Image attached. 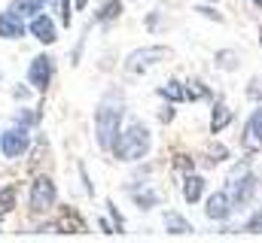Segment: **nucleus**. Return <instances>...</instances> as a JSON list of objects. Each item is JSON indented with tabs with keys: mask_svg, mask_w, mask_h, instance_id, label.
Wrapping results in <instances>:
<instances>
[{
	"mask_svg": "<svg viewBox=\"0 0 262 243\" xmlns=\"http://www.w3.org/2000/svg\"><path fill=\"white\" fill-rule=\"evenodd\" d=\"M122 98L116 91H107L95 110V140H98V149L110 152L113 143H116V134H119V121H122Z\"/></svg>",
	"mask_w": 262,
	"mask_h": 243,
	"instance_id": "f257e3e1",
	"label": "nucleus"
},
{
	"mask_svg": "<svg viewBox=\"0 0 262 243\" xmlns=\"http://www.w3.org/2000/svg\"><path fill=\"white\" fill-rule=\"evenodd\" d=\"M149 146H152V134L143 121H131L125 128H119L116 134V143H113V155L119 161H137L143 155H149Z\"/></svg>",
	"mask_w": 262,
	"mask_h": 243,
	"instance_id": "f03ea898",
	"label": "nucleus"
},
{
	"mask_svg": "<svg viewBox=\"0 0 262 243\" xmlns=\"http://www.w3.org/2000/svg\"><path fill=\"white\" fill-rule=\"evenodd\" d=\"M226 191L232 195L235 207H247V201H253V195H256V177H253L250 164H235V171L229 174Z\"/></svg>",
	"mask_w": 262,
	"mask_h": 243,
	"instance_id": "7ed1b4c3",
	"label": "nucleus"
},
{
	"mask_svg": "<svg viewBox=\"0 0 262 243\" xmlns=\"http://www.w3.org/2000/svg\"><path fill=\"white\" fill-rule=\"evenodd\" d=\"M171 58V49L168 46H146V49H134L128 58H125V73H128V79H137V76H143L152 64H159V61Z\"/></svg>",
	"mask_w": 262,
	"mask_h": 243,
	"instance_id": "20e7f679",
	"label": "nucleus"
},
{
	"mask_svg": "<svg viewBox=\"0 0 262 243\" xmlns=\"http://www.w3.org/2000/svg\"><path fill=\"white\" fill-rule=\"evenodd\" d=\"M55 198H58L55 182L49 180V177H37L34 185H31V195H28V207H31L34 213H46V210H52Z\"/></svg>",
	"mask_w": 262,
	"mask_h": 243,
	"instance_id": "39448f33",
	"label": "nucleus"
},
{
	"mask_svg": "<svg viewBox=\"0 0 262 243\" xmlns=\"http://www.w3.org/2000/svg\"><path fill=\"white\" fill-rule=\"evenodd\" d=\"M241 146H244L247 155H256L262 149V107L250 113V119H247L244 131H241Z\"/></svg>",
	"mask_w": 262,
	"mask_h": 243,
	"instance_id": "423d86ee",
	"label": "nucleus"
},
{
	"mask_svg": "<svg viewBox=\"0 0 262 243\" xmlns=\"http://www.w3.org/2000/svg\"><path fill=\"white\" fill-rule=\"evenodd\" d=\"M28 146H31V140H28V131H25V128H9V131L0 134V149H3L6 158H18V155H25Z\"/></svg>",
	"mask_w": 262,
	"mask_h": 243,
	"instance_id": "0eeeda50",
	"label": "nucleus"
},
{
	"mask_svg": "<svg viewBox=\"0 0 262 243\" xmlns=\"http://www.w3.org/2000/svg\"><path fill=\"white\" fill-rule=\"evenodd\" d=\"M232 210H235V201H232V195H229L226 188L213 191V195L207 198V204H204V213H207V219H213V222H226V219L232 216Z\"/></svg>",
	"mask_w": 262,
	"mask_h": 243,
	"instance_id": "6e6552de",
	"label": "nucleus"
},
{
	"mask_svg": "<svg viewBox=\"0 0 262 243\" xmlns=\"http://www.w3.org/2000/svg\"><path fill=\"white\" fill-rule=\"evenodd\" d=\"M28 82L37 88V91H46L49 82H52V58L49 55H37L28 67Z\"/></svg>",
	"mask_w": 262,
	"mask_h": 243,
	"instance_id": "1a4fd4ad",
	"label": "nucleus"
},
{
	"mask_svg": "<svg viewBox=\"0 0 262 243\" xmlns=\"http://www.w3.org/2000/svg\"><path fill=\"white\" fill-rule=\"evenodd\" d=\"M28 28H31V34H34V37H37L40 43H46V46L58 40V31H55V21H52L49 15H40V12H37V15L31 18V25H28Z\"/></svg>",
	"mask_w": 262,
	"mask_h": 243,
	"instance_id": "9d476101",
	"label": "nucleus"
},
{
	"mask_svg": "<svg viewBox=\"0 0 262 243\" xmlns=\"http://www.w3.org/2000/svg\"><path fill=\"white\" fill-rule=\"evenodd\" d=\"M25 15H18L15 9H6V12H0V37H6V40H15V37H21L25 34Z\"/></svg>",
	"mask_w": 262,
	"mask_h": 243,
	"instance_id": "9b49d317",
	"label": "nucleus"
},
{
	"mask_svg": "<svg viewBox=\"0 0 262 243\" xmlns=\"http://www.w3.org/2000/svg\"><path fill=\"white\" fill-rule=\"evenodd\" d=\"M201 195H204V177L186 174V177H183V201H186V204H198Z\"/></svg>",
	"mask_w": 262,
	"mask_h": 243,
	"instance_id": "f8f14e48",
	"label": "nucleus"
},
{
	"mask_svg": "<svg viewBox=\"0 0 262 243\" xmlns=\"http://www.w3.org/2000/svg\"><path fill=\"white\" fill-rule=\"evenodd\" d=\"M229 121H232V107H226L223 101H216L213 104V116H210V131L220 134L223 128H229Z\"/></svg>",
	"mask_w": 262,
	"mask_h": 243,
	"instance_id": "ddd939ff",
	"label": "nucleus"
},
{
	"mask_svg": "<svg viewBox=\"0 0 262 243\" xmlns=\"http://www.w3.org/2000/svg\"><path fill=\"white\" fill-rule=\"evenodd\" d=\"M119 15H122V3H119V0H110V3H104V6L98 9L95 21H98V25H107V21L119 18Z\"/></svg>",
	"mask_w": 262,
	"mask_h": 243,
	"instance_id": "4468645a",
	"label": "nucleus"
},
{
	"mask_svg": "<svg viewBox=\"0 0 262 243\" xmlns=\"http://www.w3.org/2000/svg\"><path fill=\"white\" fill-rule=\"evenodd\" d=\"M159 94H162L165 101H189V91H186V85H183V82H174V79H171V82H168V85H165Z\"/></svg>",
	"mask_w": 262,
	"mask_h": 243,
	"instance_id": "2eb2a0df",
	"label": "nucleus"
},
{
	"mask_svg": "<svg viewBox=\"0 0 262 243\" xmlns=\"http://www.w3.org/2000/svg\"><path fill=\"white\" fill-rule=\"evenodd\" d=\"M165 228H168V231H177V234H189V231H192V225H189L180 213H165Z\"/></svg>",
	"mask_w": 262,
	"mask_h": 243,
	"instance_id": "dca6fc26",
	"label": "nucleus"
},
{
	"mask_svg": "<svg viewBox=\"0 0 262 243\" xmlns=\"http://www.w3.org/2000/svg\"><path fill=\"white\" fill-rule=\"evenodd\" d=\"M43 3H46V0H15L12 9H15L18 15H25V18H34V15L43 9Z\"/></svg>",
	"mask_w": 262,
	"mask_h": 243,
	"instance_id": "f3484780",
	"label": "nucleus"
},
{
	"mask_svg": "<svg viewBox=\"0 0 262 243\" xmlns=\"http://www.w3.org/2000/svg\"><path fill=\"white\" fill-rule=\"evenodd\" d=\"M186 91H189V101H204V98H210V88H207L204 82H195V79L186 85Z\"/></svg>",
	"mask_w": 262,
	"mask_h": 243,
	"instance_id": "a211bd4d",
	"label": "nucleus"
},
{
	"mask_svg": "<svg viewBox=\"0 0 262 243\" xmlns=\"http://www.w3.org/2000/svg\"><path fill=\"white\" fill-rule=\"evenodd\" d=\"M15 207V188H3L0 191V213H9Z\"/></svg>",
	"mask_w": 262,
	"mask_h": 243,
	"instance_id": "6ab92c4d",
	"label": "nucleus"
},
{
	"mask_svg": "<svg viewBox=\"0 0 262 243\" xmlns=\"http://www.w3.org/2000/svg\"><path fill=\"white\" fill-rule=\"evenodd\" d=\"M174 167H180V174L186 177V174H192V158H186V155H177V158H174Z\"/></svg>",
	"mask_w": 262,
	"mask_h": 243,
	"instance_id": "aec40b11",
	"label": "nucleus"
},
{
	"mask_svg": "<svg viewBox=\"0 0 262 243\" xmlns=\"http://www.w3.org/2000/svg\"><path fill=\"white\" fill-rule=\"evenodd\" d=\"M58 6H61V21H70V6H73V0H58Z\"/></svg>",
	"mask_w": 262,
	"mask_h": 243,
	"instance_id": "412c9836",
	"label": "nucleus"
},
{
	"mask_svg": "<svg viewBox=\"0 0 262 243\" xmlns=\"http://www.w3.org/2000/svg\"><path fill=\"white\" fill-rule=\"evenodd\" d=\"M34 113H18V125H34Z\"/></svg>",
	"mask_w": 262,
	"mask_h": 243,
	"instance_id": "4be33fe9",
	"label": "nucleus"
},
{
	"mask_svg": "<svg viewBox=\"0 0 262 243\" xmlns=\"http://www.w3.org/2000/svg\"><path fill=\"white\" fill-rule=\"evenodd\" d=\"M250 91L256 94V101H262V82H259V79H253V82H250Z\"/></svg>",
	"mask_w": 262,
	"mask_h": 243,
	"instance_id": "5701e85b",
	"label": "nucleus"
},
{
	"mask_svg": "<svg viewBox=\"0 0 262 243\" xmlns=\"http://www.w3.org/2000/svg\"><path fill=\"white\" fill-rule=\"evenodd\" d=\"M247 228H250V231H262V213H256V216H253V222H250Z\"/></svg>",
	"mask_w": 262,
	"mask_h": 243,
	"instance_id": "b1692460",
	"label": "nucleus"
},
{
	"mask_svg": "<svg viewBox=\"0 0 262 243\" xmlns=\"http://www.w3.org/2000/svg\"><path fill=\"white\" fill-rule=\"evenodd\" d=\"M73 3H76V9H85V3H89V0H73Z\"/></svg>",
	"mask_w": 262,
	"mask_h": 243,
	"instance_id": "393cba45",
	"label": "nucleus"
},
{
	"mask_svg": "<svg viewBox=\"0 0 262 243\" xmlns=\"http://www.w3.org/2000/svg\"><path fill=\"white\" fill-rule=\"evenodd\" d=\"M253 3H256V6H262V0H253Z\"/></svg>",
	"mask_w": 262,
	"mask_h": 243,
	"instance_id": "a878e982",
	"label": "nucleus"
},
{
	"mask_svg": "<svg viewBox=\"0 0 262 243\" xmlns=\"http://www.w3.org/2000/svg\"><path fill=\"white\" fill-rule=\"evenodd\" d=\"M259 43H262V31H259Z\"/></svg>",
	"mask_w": 262,
	"mask_h": 243,
	"instance_id": "bb28decb",
	"label": "nucleus"
}]
</instances>
